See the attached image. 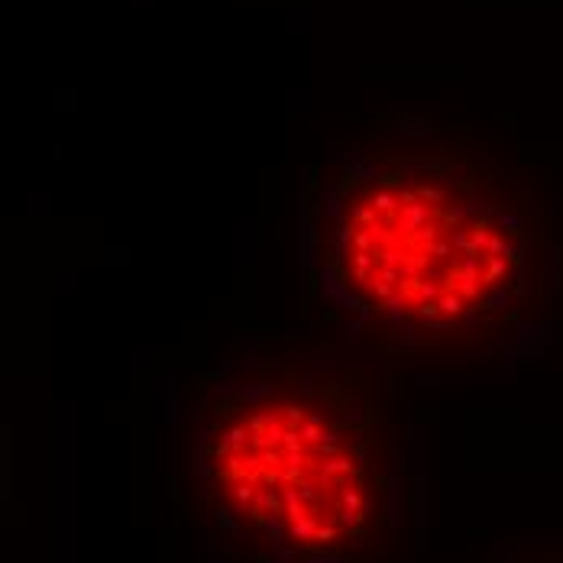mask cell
<instances>
[{"label": "cell", "mask_w": 563, "mask_h": 563, "mask_svg": "<svg viewBox=\"0 0 563 563\" xmlns=\"http://www.w3.org/2000/svg\"><path fill=\"white\" fill-rule=\"evenodd\" d=\"M298 263L343 343L421 366L506 360L541 285L506 178L434 146H353L308 178Z\"/></svg>", "instance_id": "6da1fadb"}, {"label": "cell", "mask_w": 563, "mask_h": 563, "mask_svg": "<svg viewBox=\"0 0 563 563\" xmlns=\"http://www.w3.org/2000/svg\"><path fill=\"white\" fill-rule=\"evenodd\" d=\"M178 493L211 563H383L401 463L376 366L243 346L178 405Z\"/></svg>", "instance_id": "7a4b0ae2"}]
</instances>
